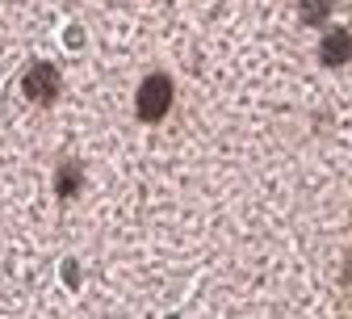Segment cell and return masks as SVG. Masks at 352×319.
Here are the masks:
<instances>
[{
  "instance_id": "obj_2",
  "label": "cell",
  "mask_w": 352,
  "mask_h": 319,
  "mask_svg": "<svg viewBox=\"0 0 352 319\" xmlns=\"http://www.w3.org/2000/svg\"><path fill=\"white\" fill-rule=\"evenodd\" d=\"M21 88L34 105H55L59 97V68L55 63H30L21 76Z\"/></svg>"
},
{
  "instance_id": "obj_4",
  "label": "cell",
  "mask_w": 352,
  "mask_h": 319,
  "mask_svg": "<svg viewBox=\"0 0 352 319\" xmlns=\"http://www.w3.org/2000/svg\"><path fill=\"white\" fill-rule=\"evenodd\" d=\"M80 181H84L80 164H76V160H63V164H59V172H55V194H59V198L67 202V198H72V194L80 189Z\"/></svg>"
},
{
  "instance_id": "obj_5",
  "label": "cell",
  "mask_w": 352,
  "mask_h": 319,
  "mask_svg": "<svg viewBox=\"0 0 352 319\" xmlns=\"http://www.w3.org/2000/svg\"><path fill=\"white\" fill-rule=\"evenodd\" d=\"M331 5H336V0H302V21L306 25H323L327 13H331Z\"/></svg>"
},
{
  "instance_id": "obj_1",
  "label": "cell",
  "mask_w": 352,
  "mask_h": 319,
  "mask_svg": "<svg viewBox=\"0 0 352 319\" xmlns=\"http://www.w3.org/2000/svg\"><path fill=\"white\" fill-rule=\"evenodd\" d=\"M172 97H176V88H172V80H168L164 72L147 76V80L139 84V97H135V114H139V122H147V126L164 122L168 110H172Z\"/></svg>"
},
{
  "instance_id": "obj_3",
  "label": "cell",
  "mask_w": 352,
  "mask_h": 319,
  "mask_svg": "<svg viewBox=\"0 0 352 319\" xmlns=\"http://www.w3.org/2000/svg\"><path fill=\"white\" fill-rule=\"evenodd\" d=\"M319 59H323V68H344L352 59V34L348 30H327L323 42H319Z\"/></svg>"
}]
</instances>
